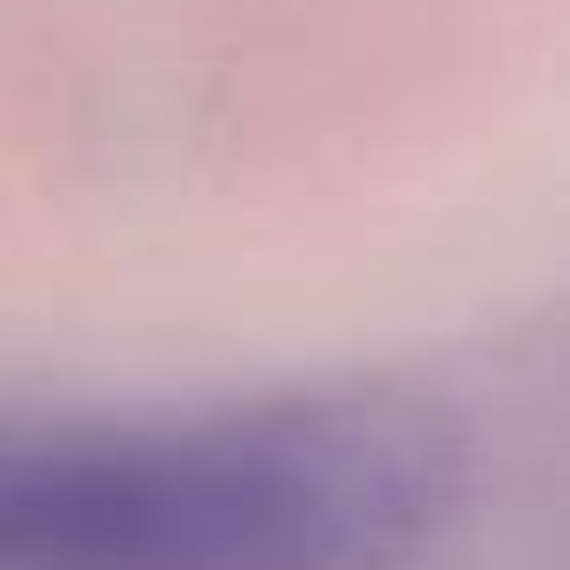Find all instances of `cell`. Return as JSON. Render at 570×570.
Listing matches in <instances>:
<instances>
[{
    "mask_svg": "<svg viewBox=\"0 0 570 570\" xmlns=\"http://www.w3.org/2000/svg\"><path fill=\"white\" fill-rule=\"evenodd\" d=\"M453 484V422L406 391L0 414V570H399Z\"/></svg>",
    "mask_w": 570,
    "mask_h": 570,
    "instance_id": "obj_1",
    "label": "cell"
}]
</instances>
